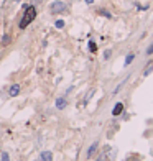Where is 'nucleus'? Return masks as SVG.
<instances>
[{
	"label": "nucleus",
	"mask_w": 153,
	"mask_h": 161,
	"mask_svg": "<svg viewBox=\"0 0 153 161\" xmlns=\"http://www.w3.org/2000/svg\"><path fill=\"white\" fill-rule=\"evenodd\" d=\"M135 59V54L130 53V54H127V58H125V66H128V64H132V61Z\"/></svg>",
	"instance_id": "9b49d317"
},
{
	"label": "nucleus",
	"mask_w": 153,
	"mask_h": 161,
	"mask_svg": "<svg viewBox=\"0 0 153 161\" xmlns=\"http://www.w3.org/2000/svg\"><path fill=\"white\" fill-rule=\"evenodd\" d=\"M35 18H36V7H35V5H28V7L25 8V12H23V17H21L18 27H20L21 30H25Z\"/></svg>",
	"instance_id": "f257e3e1"
},
{
	"label": "nucleus",
	"mask_w": 153,
	"mask_h": 161,
	"mask_svg": "<svg viewBox=\"0 0 153 161\" xmlns=\"http://www.w3.org/2000/svg\"><path fill=\"white\" fill-rule=\"evenodd\" d=\"M84 2H86L87 5H92V3H94V0H84Z\"/></svg>",
	"instance_id": "a211bd4d"
},
{
	"label": "nucleus",
	"mask_w": 153,
	"mask_h": 161,
	"mask_svg": "<svg viewBox=\"0 0 153 161\" xmlns=\"http://www.w3.org/2000/svg\"><path fill=\"white\" fill-rule=\"evenodd\" d=\"M87 45H89V51H91V53H96V51H97V45H96L92 40H89Z\"/></svg>",
	"instance_id": "9d476101"
},
{
	"label": "nucleus",
	"mask_w": 153,
	"mask_h": 161,
	"mask_svg": "<svg viewBox=\"0 0 153 161\" xmlns=\"http://www.w3.org/2000/svg\"><path fill=\"white\" fill-rule=\"evenodd\" d=\"M94 94H96V89H91V90H89V94H87L86 97H84V104H87V102L91 100V97H92Z\"/></svg>",
	"instance_id": "f8f14e48"
},
{
	"label": "nucleus",
	"mask_w": 153,
	"mask_h": 161,
	"mask_svg": "<svg viewBox=\"0 0 153 161\" xmlns=\"http://www.w3.org/2000/svg\"><path fill=\"white\" fill-rule=\"evenodd\" d=\"M153 71V61H150V63H148V64H146V67H145V71H143V76H150V73H152Z\"/></svg>",
	"instance_id": "1a4fd4ad"
},
{
	"label": "nucleus",
	"mask_w": 153,
	"mask_h": 161,
	"mask_svg": "<svg viewBox=\"0 0 153 161\" xmlns=\"http://www.w3.org/2000/svg\"><path fill=\"white\" fill-rule=\"evenodd\" d=\"M0 161H10L8 153H2V154H0Z\"/></svg>",
	"instance_id": "4468645a"
},
{
	"label": "nucleus",
	"mask_w": 153,
	"mask_h": 161,
	"mask_svg": "<svg viewBox=\"0 0 153 161\" xmlns=\"http://www.w3.org/2000/svg\"><path fill=\"white\" fill-rule=\"evenodd\" d=\"M97 148H99V141H94L92 145L87 148V153H86V158H87V160H91V158H92L94 153L97 151Z\"/></svg>",
	"instance_id": "7ed1b4c3"
},
{
	"label": "nucleus",
	"mask_w": 153,
	"mask_h": 161,
	"mask_svg": "<svg viewBox=\"0 0 153 161\" xmlns=\"http://www.w3.org/2000/svg\"><path fill=\"white\" fill-rule=\"evenodd\" d=\"M146 54H148V56H152V54H153V43L150 45V46H148V49H146Z\"/></svg>",
	"instance_id": "dca6fc26"
},
{
	"label": "nucleus",
	"mask_w": 153,
	"mask_h": 161,
	"mask_svg": "<svg viewBox=\"0 0 153 161\" xmlns=\"http://www.w3.org/2000/svg\"><path fill=\"white\" fill-rule=\"evenodd\" d=\"M40 160L41 161H53V153L51 151H43L40 154Z\"/></svg>",
	"instance_id": "0eeeda50"
},
{
	"label": "nucleus",
	"mask_w": 153,
	"mask_h": 161,
	"mask_svg": "<svg viewBox=\"0 0 153 161\" xmlns=\"http://www.w3.org/2000/svg\"><path fill=\"white\" fill-rule=\"evenodd\" d=\"M8 41H10V38H8V35H5V36H3V45H7Z\"/></svg>",
	"instance_id": "f3484780"
},
{
	"label": "nucleus",
	"mask_w": 153,
	"mask_h": 161,
	"mask_svg": "<svg viewBox=\"0 0 153 161\" xmlns=\"http://www.w3.org/2000/svg\"><path fill=\"white\" fill-rule=\"evenodd\" d=\"M66 10H67V5L64 2H61V0H54V2H51V5H49V12L51 13H63Z\"/></svg>",
	"instance_id": "f03ea898"
},
{
	"label": "nucleus",
	"mask_w": 153,
	"mask_h": 161,
	"mask_svg": "<svg viewBox=\"0 0 153 161\" xmlns=\"http://www.w3.org/2000/svg\"><path fill=\"white\" fill-rule=\"evenodd\" d=\"M8 94L12 95V97H17V95L20 94V86H18V84H13V86H10V90H8Z\"/></svg>",
	"instance_id": "423d86ee"
},
{
	"label": "nucleus",
	"mask_w": 153,
	"mask_h": 161,
	"mask_svg": "<svg viewBox=\"0 0 153 161\" xmlns=\"http://www.w3.org/2000/svg\"><path fill=\"white\" fill-rule=\"evenodd\" d=\"M54 27L58 28V30L64 28V20H56V21H54Z\"/></svg>",
	"instance_id": "ddd939ff"
},
{
	"label": "nucleus",
	"mask_w": 153,
	"mask_h": 161,
	"mask_svg": "<svg viewBox=\"0 0 153 161\" xmlns=\"http://www.w3.org/2000/svg\"><path fill=\"white\" fill-rule=\"evenodd\" d=\"M97 13L102 15V17H106V18H112V13H110L109 10H106V8H99V10H97Z\"/></svg>",
	"instance_id": "6e6552de"
},
{
	"label": "nucleus",
	"mask_w": 153,
	"mask_h": 161,
	"mask_svg": "<svg viewBox=\"0 0 153 161\" xmlns=\"http://www.w3.org/2000/svg\"><path fill=\"white\" fill-rule=\"evenodd\" d=\"M33 2H40V0H33Z\"/></svg>",
	"instance_id": "6ab92c4d"
},
{
	"label": "nucleus",
	"mask_w": 153,
	"mask_h": 161,
	"mask_svg": "<svg viewBox=\"0 0 153 161\" xmlns=\"http://www.w3.org/2000/svg\"><path fill=\"white\" fill-rule=\"evenodd\" d=\"M110 56H112V49H106L104 51V59H109Z\"/></svg>",
	"instance_id": "2eb2a0df"
},
{
	"label": "nucleus",
	"mask_w": 153,
	"mask_h": 161,
	"mask_svg": "<svg viewBox=\"0 0 153 161\" xmlns=\"http://www.w3.org/2000/svg\"><path fill=\"white\" fill-rule=\"evenodd\" d=\"M66 105H67V100L64 99V97H59V99L56 100V108H58V110H64Z\"/></svg>",
	"instance_id": "39448f33"
},
{
	"label": "nucleus",
	"mask_w": 153,
	"mask_h": 161,
	"mask_svg": "<svg viewBox=\"0 0 153 161\" xmlns=\"http://www.w3.org/2000/svg\"><path fill=\"white\" fill-rule=\"evenodd\" d=\"M122 112H124V104H122V102H117V104L114 105V108H112V115L114 117H119Z\"/></svg>",
	"instance_id": "20e7f679"
}]
</instances>
